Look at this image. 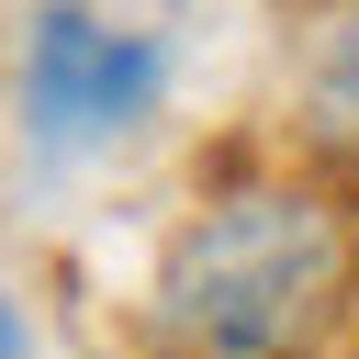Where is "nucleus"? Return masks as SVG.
Returning a JSON list of instances; mask_svg holds the SVG:
<instances>
[{"mask_svg": "<svg viewBox=\"0 0 359 359\" xmlns=\"http://www.w3.org/2000/svg\"><path fill=\"white\" fill-rule=\"evenodd\" d=\"M303 123H314V146H325V157H348V168H359V11H337V22H325L314 79H303Z\"/></svg>", "mask_w": 359, "mask_h": 359, "instance_id": "obj_3", "label": "nucleus"}, {"mask_svg": "<svg viewBox=\"0 0 359 359\" xmlns=\"http://www.w3.org/2000/svg\"><path fill=\"white\" fill-rule=\"evenodd\" d=\"M157 79H168L157 34H123V22H101V11H79V0H45L34 34H22V123H34L45 146H101V135H123V123L157 101Z\"/></svg>", "mask_w": 359, "mask_h": 359, "instance_id": "obj_2", "label": "nucleus"}, {"mask_svg": "<svg viewBox=\"0 0 359 359\" xmlns=\"http://www.w3.org/2000/svg\"><path fill=\"white\" fill-rule=\"evenodd\" d=\"M359 292V213L325 180H236L157 247V359H314Z\"/></svg>", "mask_w": 359, "mask_h": 359, "instance_id": "obj_1", "label": "nucleus"}, {"mask_svg": "<svg viewBox=\"0 0 359 359\" xmlns=\"http://www.w3.org/2000/svg\"><path fill=\"white\" fill-rule=\"evenodd\" d=\"M0 359H34V325H22V303L0 292Z\"/></svg>", "mask_w": 359, "mask_h": 359, "instance_id": "obj_4", "label": "nucleus"}]
</instances>
